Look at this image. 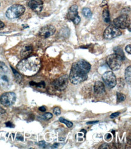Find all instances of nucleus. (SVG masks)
Here are the masks:
<instances>
[{
	"label": "nucleus",
	"instance_id": "nucleus-1",
	"mask_svg": "<svg viewBox=\"0 0 131 149\" xmlns=\"http://www.w3.org/2000/svg\"><path fill=\"white\" fill-rule=\"evenodd\" d=\"M91 69V65L84 60H80L73 64L69 76L71 83L77 85L88 78V74Z\"/></svg>",
	"mask_w": 131,
	"mask_h": 149
},
{
	"label": "nucleus",
	"instance_id": "nucleus-2",
	"mask_svg": "<svg viewBox=\"0 0 131 149\" xmlns=\"http://www.w3.org/2000/svg\"><path fill=\"white\" fill-rule=\"evenodd\" d=\"M41 67V61L36 56L25 58L17 65V69L21 74L26 76H32L36 74Z\"/></svg>",
	"mask_w": 131,
	"mask_h": 149
},
{
	"label": "nucleus",
	"instance_id": "nucleus-3",
	"mask_svg": "<svg viewBox=\"0 0 131 149\" xmlns=\"http://www.w3.org/2000/svg\"><path fill=\"white\" fill-rule=\"evenodd\" d=\"M25 10H26V8L23 5L15 4L10 7L7 10L6 15L9 19H10L17 18L25 12Z\"/></svg>",
	"mask_w": 131,
	"mask_h": 149
},
{
	"label": "nucleus",
	"instance_id": "nucleus-4",
	"mask_svg": "<svg viewBox=\"0 0 131 149\" xmlns=\"http://www.w3.org/2000/svg\"><path fill=\"white\" fill-rule=\"evenodd\" d=\"M106 63L113 71H117L121 67L123 63V58L117 54H112L106 58Z\"/></svg>",
	"mask_w": 131,
	"mask_h": 149
},
{
	"label": "nucleus",
	"instance_id": "nucleus-5",
	"mask_svg": "<svg viewBox=\"0 0 131 149\" xmlns=\"http://www.w3.org/2000/svg\"><path fill=\"white\" fill-rule=\"evenodd\" d=\"M113 23L114 26L118 29H125L130 26V19L126 15H122L114 19Z\"/></svg>",
	"mask_w": 131,
	"mask_h": 149
},
{
	"label": "nucleus",
	"instance_id": "nucleus-6",
	"mask_svg": "<svg viewBox=\"0 0 131 149\" xmlns=\"http://www.w3.org/2000/svg\"><path fill=\"white\" fill-rule=\"evenodd\" d=\"M16 99V96L14 92H7L0 97V102L4 106H10L15 103Z\"/></svg>",
	"mask_w": 131,
	"mask_h": 149
},
{
	"label": "nucleus",
	"instance_id": "nucleus-7",
	"mask_svg": "<svg viewBox=\"0 0 131 149\" xmlns=\"http://www.w3.org/2000/svg\"><path fill=\"white\" fill-rule=\"evenodd\" d=\"M122 33L120 29L114 25L108 26L104 32V38L106 39H112L121 35Z\"/></svg>",
	"mask_w": 131,
	"mask_h": 149
},
{
	"label": "nucleus",
	"instance_id": "nucleus-8",
	"mask_svg": "<svg viewBox=\"0 0 131 149\" xmlns=\"http://www.w3.org/2000/svg\"><path fill=\"white\" fill-rule=\"evenodd\" d=\"M12 79L9 70L0 72V86L1 88L4 89L9 88L12 85Z\"/></svg>",
	"mask_w": 131,
	"mask_h": 149
},
{
	"label": "nucleus",
	"instance_id": "nucleus-9",
	"mask_svg": "<svg viewBox=\"0 0 131 149\" xmlns=\"http://www.w3.org/2000/svg\"><path fill=\"white\" fill-rule=\"evenodd\" d=\"M103 80L107 86L109 88H113L117 84V79L112 71H107L103 75Z\"/></svg>",
	"mask_w": 131,
	"mask_h": 149
},
{
	"label": "nucleus",
	"instance_id": "nucleus-10",
	"mask_svg": "<svg viewBox=\"0 0 131 149\" xmlns=\"http://www.w3.org/2000/svg\"><path fill=\"white\" fill-rule=\"evenodd\" d=\"M67 18L74 22L75 24H79L80 22V17L78 15V7L77 5L72 6L70 8L67 13Z\"/></svg>",
	"mask_w": 131,
	"mask_h": 149
},
{
	"label": "nucleus",
	"instance_id": "nucleus-11",
	"mask_svg": "<svg viewBox=\"0 0 131 149\" xmlns=\"http://www.w3.org/2000/svg\"><path fill=\"white\" fill-rule=\"evenodd\" d=\"M68 83V77L67 75H63L53 82V86L57 91H63L66 89Z\"/></svg>",
	"mask_w": 131,
	"mask_h": 149
},
{
	"label": "nucleus",
	"instance_id": "nucleus-12",
	"mask_svg": "<svg viewBox=\"0 0 131 149\" xmlns=\"http://www.w3.org/2000/svg\"><path fill=\"white\" fill-rule=\"evenodd\" d=\"M56 32V28L51 25H47L40 29L39 35L43 38H48L51 36Z\"/></svg>",
	"mask_w": 131,
	"mask_h": 149
},
{
	"label": "nucleus",
	"instance_id": "nucleus-13",
	"mask_svg": "<svg viewBox=\"0 0 131 149\" xmlns=\"http://www.w3.org/2000/svg\"><path fill=\"white\" fill-rule=\"evenodd\" d=\"M28 5L31 9L36 12H40L43 8V2L42 0H29Z\"/></svg>",
	"mask_w": 131,
	"mask_h": 149
},
{
	"label": "nucleus",
	"instance_id": "nucleus-14",
	"mask_svg": "<svg viewBox=\"0 0 131 149\" xmlns=\"http://www.w3.org/2000/svg\"><path fill=\"white\" fill-rule=\"evenodd\" d=\"M94 91L97 94H103L105 93V88L104 84L102 82L97 81L94 85Z\"/></svg>",
	"mask_w": 131,
	"mask_h": 149
},
{
	"label": "nucleus",
	"instance_id": "nucleus-15",
	"mask_svg": "<svg viewBox=\"0 0 131 149\" xmlns=\"http://www.w3.org/2000/svg\"><path fill=\"white\" fill-rule=\"evenodd\" d=\"M32 51L33 47L31 45H26L22 48L21 51V56L24 59L29 57L30 56L31 53H32Z\"/></svg>",
	"mask_w": 131,
	"mask_h": 149
},
{
	"label": "nucleus",
	"instance_id": "nucleus-16",
	"mask_svg": "<svg viewBox=\"0 0 131 149\" xmlns=\"http://www.w3.org/2000/svg\"><path fill=\"white\" fill-rule=\"evenodd\" d=\"M125 79H126V82L127 83H129V84H130L131 82V66H129L126 68V70H125Z\"/></svg>",
	"mask_w": 131,
	"mask_h": 149
},
{
	"label": "nucleus",
	"instance_id": "nucleus-17",
	"mask_svg": "<svg viewBox=\"0 0 131 149\" xmlns=\"http://www.w3.org/2000/svg\"><path fill=\"white\" fill-rule=\"evenodd\" d=\"M12 69L13 74H14L15 81L17 83H20L22 81H23V77H22L21 74L20 73H19L18 72H17V71H16L15 69H13V68H12Z\"/></svg>",
	"mask_w": 131,
	"mask_h": 149
},
{
	"label": "nucleus",
	"instance_id": "nucleus-18",
	"mask_svg": "<svg viewBox=\"0 0 131 149\" xmlns=\"http://www.w3.org/2000/svg\"><path fill=\"white\" fill-rule=\"evenodd\" d=\"M103 17L104 21L106 23H109L110 22V16H109V12L108 8H106L103 11Z\"/></svg>",
	"mask_w": 131,
	"mask_h": 149
},
{
	"label": "nucleus",
	"instance_id": "nucleus-19",
	"mask_svg": "<svg viewBox=\"0 0 131 149\" xmlns=\"http://www.w3.org/2000/svg\"><path fill=\"white\" fill-rule=\"evenodd\" d=\"M82 14L87 18H90L92 16V12L89 8H83L82 10Z\"/></svg>",
	"mask_w": 131,
	"mask_h": 149
},
{
	"label": "nucleus",
	"instance_id": "nucleus-20",
	"mask_svg": "<svg viewBox=\"0 0 131 149\" xmlns=\"http://www.w3.org/2000/svg\"><path fill=\"white\" fill-rule=\"evenodd\" d=\"M59 121L61 122V123L65 124H66V126H67L68 127L70 128L73 126V124L72 122H70L69 121L65 120V119H64L63 117H61L59 118Z\"/></svg>",
	"mask_w": 131,
	"mask_h": 149
},
{
	"label": "nucleus",
	"instance_id": "nucleus-21",
	"mask_svg": "<svg viewBox=\"0 0 131 149\" xmlns=\"http://www.w3.org/2000/svg\"><path fill=\"white\" fill-rule=\"evenodd\" d=\"M30 85L31 86H37V87L39 88H44L45 86V82L44 81H42L41 82L37 83L34 82H30Z\"/></svg>",
	"mask_w": 131,
	"mask_h": 149
},
{
	"label": "nucleus",
	"instance_id": "nucleus-22",
	"mask_svg": "<svg viewBox=\"0 0 131 149\" xmlns=\"http://www.w3.org/2000/svg\"><path fill=\"white\" fill-rule=\"evenodd\" d=\"M126 99V95L120 93V92H117V102L118 103L123 102Z\"/></svg>",
	"mask_w": 131,
	"mask_h": 149
},
{
	"label": "nucleus",
	"instance_id": "nucleus-23",
	"mask_svg": "<svg viewBox=\"0 0 131 149\" xmlns=\"http://www.w3.org/2000/svg\"><path fill=\"white\" fill-rule=\"evenodd\" d=\"M114 51H115V54H118L119 56H120L121 57L123 58V59H124V53L123 51H122L121 48H120V47H115L114 48Z\"/></svg>",
	"mask_w": 131,
	"mask_h": 149
},
{
	"label": "nucleus",
	"instance_id": "nucleus-24",
	"mask_svg": "<svg viewBox=\"0 0 131 149\" xmlns=\"http://www.w3.org/2000/svg\"><path fill=\"white\" fill-rule=\"evenodd\" d=\"M9 69L7 66L6 65V64L4 62L0 61V72H3V71H8Z\"/></svg>",
	"mask_w": 131,
	"mask_h": 149
},
{
	"label": "nucleus",
	"instance_id": "nucleus-25",
	"mask_svg": "<svg viewBox=\"0 0 131 149\" xmlns=\"http://www.w3.org/2000/svg\"><path fill=\"white\" fill-rule=\"evenodd\" d=\"M52 117H53V115H52L51 113H46V114L42 115L43 119H44V120H50V119Z\"/></svg>",
	"mask_w": 131,
	"mask_h": 149
},
{
	"label": "nucleus",
	"instance_id": "nucleus-26",
	"mask_svg": "<svg viewBox=\"0 0 131 149\" xmlns=\"http://www.w3.org/2000/svg\"><path fill=\"white\" fill-rule=\"evenodd\" d=\"M53 112H54V114L56 115H59L61 113L60 109L58 108V107H56V108H54V109H53Z\"/></svg>",
	"mask_w": 131,
	"mask_h": 149
},
{
	"label": "nucleus",
	"instance_id": "nucleus-27",
	"mask_svg": "<svg viewBox=\"0 0 131 149\" xmlns=\"http://www.w3.org/2000/svg\"><path fill=\"white\" fill-rule=\"evenodd\" d=\"M125 50H126V51L127 52V53H129V54H130V53H131V46H130V45H128L126 46Z\"/></svg>",
	"mask_w": 131,
	"mask_h": 149
},
{
	"label": "nucleus",
	"instance_id": "nucleus-28",
	"mask_svg": "<svg viewBox=\"0 0 131 149\" xmlns=\"http://www.w3.org/2000/svg\"><path fill=\"white\" fill-rule=\"evenodd\" d=\"M119 115H120V112H114L111 115V117H111V118H114L118 117Z\"/></svg>",
	"mask_w": 131,
	"mask_h": 149
},
{
	"label": "nucleus",
	"instance_id": "nucleus-29",
	"mask_svg": "<svg viewBox=\"0 0 131 149\" xmlns=\"http://www.w3.org/2000/svg\"><path fill=\"white\" fill-rule=\"evenodd\" d=\"M6 125L7 127H14V125H13V124L10 121H8L7 122V123H6Z\"/></svg>",
	"mask_w": 131,
	"mask_h": 149
},
{
	"label": "nucleus",
	"instance_id": "nucleus-30",
	"mask_svg": "<svg viewBox=\"0 0 131 149\" xmlns=\"http://www.w3.org/2000/svg\"><path fill=\"white\" fill-rule=\"evenodd\" d=\"M111 138H112V137H111V134H107V135H106L105 139H106V141H109L111 139Z\"/></svg>",
	"mask_w": 131,
	"mask_h": 149
},
{
	"label": "nucleus",
	"instance_id": "nucleus-31",
	"mask_svg": "<svg viewBox=\"0 0 131 149\" xmlns=\"http://www.w3.org/2000/svg\"><path fill=\"white\" fill-rule=\"evenodd\" d=\"M6 114V111L3 109L2 108H0V117H1L2 115H3L4 114Z\"/></svg>",
	"mask_w": 131,
	"mask_h": 149
},
{
	"label": "nucleus",
	"instance_id": "nucleus-32",
	"mask_svg": "<svg viewBox=\"0 0 131 149\" xmlns=\"http://www.w3.org/2000/svg\"><path fill=\"white\" fill-rule=\"evenodd\" d=\"M39 145L42 147H45L46 144H45V141H40L39 143Z\"/></svg>",
	"mask_w": 131,
	"mask_h": 149
},
{
	"label": "nucleus",
	"instance_id": "nucleus-33",
	"mask_svg": "<svg viewBox=\"0 0 131 149\" xmlns=\"http://www.w3.org/2000/svg\"><path fill=\"white\" fill-rule=\"evenodd\" d=\"M16 139L19 140V141H23L24 138H23V136H21V135H18V136H17V137H16Z\"/></svg>",
	"mask_w": 131,
	"mask_h": 149
},
{
	"label": "nucleus",
	"instance_id": "nucleus-34",
	"mask_svg": "<svg viewBox=\"0 0 131 149\" xmlns=\"http://www.w3.org/2000/svg\"><path fill=\"white\" fill-rule=\"evenodd\" d=\"M39 110L41 112H45L46 111V108L44 106H41L39 108Z\"/></svg>",
	"mask_w": 131,
	"mask_h": 149
},
{
	"label": "nucleus",
	"instance_id": "nucleus-35",
	"mask_svg": "<svg viewBox=\"0 0 131 149\" xmlns=\"http://www.w3.org/2000/svg\"><path fill=\"white\" fill-rule=\"evenodd\" d=\"M99 122V121H90V122H87L86 124H96L97 123Z\"/></svg>",
	"mask_w": 131,
	"mask_h": 149
},
{
	"label": "nucleus",
	"instance_id": "nucleus-36",
	"mask_svg": "<svg viewBox=\"0 0 131 149\" xmlns=\"http://www.w3.org/2000/svg\"><path fill=\"white\" fill-rule=\"evenodd\" d=\"M106 144H103L101 147H100V148H108L109 147H106Z\"/></svg>",
	"mask_w": 131,
	"mask_h": 149
},
{
	"label": "nucleus",
	"instance_id": "nucleus-37",
	"mask_svg": "<svg viewBox=\"0 0 131 149\" xmlns=\"http://www.w3.org/2000/svg\"><path fill=\"white\" fill-rule=\"evenodd\" d=\"M4 22H3L2 21H0V29L4 27Z\"/></svg>",
	"mask_w": 131,
	"mask_h": 149
},
{
	"label": "nucleus",
	"instance_id": "nucleus-38",
	"mask_svg": "<svg viewBox=\"0 0 131 149\" xmlns=\"http://www.w3.org/2000/svg\"><path fill=\"white\" fill-rule=\"evenodd\" d=\"M57 146H58V144L57 143H56V144H54V145H53L52 148H57Z\"/></svg>",
	"mask_w": 131,
	"mask_h": 149
}]
</instances>
